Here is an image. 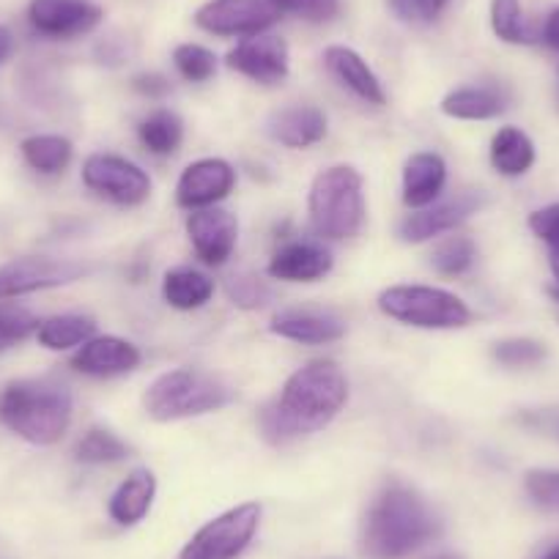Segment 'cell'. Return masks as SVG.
<instances>
[{
	"label": "cell",
	"mask_w": 559,
	"mask_h": 559,
	"mask_svg": "<svg viewBox=\"0 0 559 559\" xmlns=\"http://www.w3.org/2000/svg\"><path fill=\"white\" fill-rule=\"evenodd\" d=\"M348 401L346 373L330 359L299 368L286 381L277 401L263 406L261 431L272 444L324 431Z\"/></svg>",
	"instance_id": "1"
},
{
	"label": "cell",
	"mask_w": 559,
	"mask_h": 559,
	"mask_svg": "<svg viewBox=\"0 0 559 559\" xmlns=\"http://www.w3.org/2000/svg\"><path fill=\"white\" fill-rule=\"evenodd\" d=\"M439 532L428 502L406 486H386L370 504L359 548L368 559H403L426 546Z\"/></svg>",
	"instance_id": "2"
},
{
	"label": "cell",
	"mask_w": 559,
	"mask_h": 559,
	"mask_svg": "<svg viewBox=\"0 0 559 559\" xmlns=\"http://www.w3.org/2000/svg\"><path fill=\"white\" fill-rule=\"evenodd\" d=\"M0 423L31 444H56L72 423V395L45 379L12 381L0 392Z\"/></svg>",
	"instance_id": "3"
},
{
	"label": "cell",
	"mask_w": 559,
	"mask_h": 559,
	"mask_svg": "<svg viewBox=\"0 0 559 559\" xmlns=\"http://www.w3.org/2000/svg\"><path fill=\"white\" fill-rule=\"evenodd\" d=\"M234 397L236 390L219 376L179 368L163 373L148 386L146 395H143V406H146L148 417L159 419V423H170V419L217 412V408L228 406Z\"/></svg>",
	"instance_id": "4"
},
{
	"label": "cell",
	"mask_w": 559,
	"mask_h": 559,
	"mask_svg": "<svg viewBox=\"0 0 559 559\" xmlns=\"http://www.w3.org/2000/svg\"><path fill=\"white\" fill-rule=\"evenodd\" d=\"M310 223L324 239H352L362 230V176L348 165L321 170L310 185Z\"/></svg>",
	"instance_id": "5"
},
{
	"label": "cell",
	"mask_w": 559,
	"mask_h": 559,
	"mask_svg": "<svg viewBox=\"0 0 559 559\" xmlns=\"http://www.w3.org/2000/svg\"><path fill=\"white\" fill-rule=\"evenodd\" d=\"M379 310L392 321L417 330H461L472 310L455 294L431 286H392L379 294Z\"/></svg>",
	"instance_id": "6"
},
{
	"label": "cell",
	"mask_w": 559,
	"mask_h": 559,
	"mask_svg": "<svg viewBox=\"0 0 559 559\" xmlns=\"http://www.w3.org/2000/svg\"><path fill=\"white\" fill-rule=\"evenodd\" d=\"M261 524V504L245 502L203 524L181 548L179 559H239Z\"/></svg>",
	"instance_id": "7"
},
{
	"label": "cell",
	"mask_w": 559,
	"mask_h": 559,
	"mask_svg": "<svg viewBox=\"0 0 559 559\" xmlns=\"http://www.w3.org/2000/svg\"><path fill=\"white\" fill-rule=\"evenodd\" d=\"M83 185L118 206H140L152 195L146 170L116 154H91L83 165Z\"/></svg>",
	"instance_id": "8"
},
{
	"label": "cell",
	"mask_w": 559,
	"mask_h": 559,
	"mask_svg": "<svg viewBox=\"0 0 559 559\" xmlns=\"http://www.w3.org/2000/svg\"><path fill=\"white\" fill-rule=\"evenodd\" d=\"M280 20L272 0H206L195 12V25L212 36H250L266 34Z\"/></svg>",
	"instance_id": "9"
},
{
	"label": "cell",
	"mask_w": 559,
	"mask_h": 559,
	"mask_svg": "<svg viewBox=\"0 0 559 559\" xmlns=\"http://www.w3.org/2000/svg\"><path fill=\"white\" fill-rule=\"evenodd\" d=\"M88 269L78 261L61 258H17L0 266V299L25 297V294L45 292V288L69 286L80 280Z\"/></svg>",
	"instance_id": "10"
},
{
	"label": "cell",
	"mask_w": 559,
	"mask_h": 559,
	"mask_svg": "<svg viewBox=\"0 0 559 559\" xmlns=\"http://www.w3.org/2000/svg\"><path fill=\"white\" fill-rule=\"evenodd\" d=\"M228 67L234 72L245 74V78L255 80L261 85H274L283 83L288 78V45L280 36L272 34H258L250 39L239 41L234 50L228 52Z\"/></svg>",
	"instance_id": "11"
},
{
	"label": "cell",
	"mask_w": 559,
	"mask_h": 559,
	"mask_svg": "<svg viewBox=\"0 0 559 559\" xmlns=\"http://www.w3.org/2000/svg\"><path fill=\"white\" fill-rule=\"evenodd\" d=\"M105 12L91 0H31L28 20L41 36L72 39L94 31Z\"/></svg>",
	"instance_id": "12"
},
{
	"label": "cell",
	"mask_w": 559,
	"mask_h": 559,
	"mask_svg": "<svg viewBox=\"0 0 559 559\" xmlns=\"http://www.w3.org/2000/svg\"><path fill=\"white\" fill-rule=\"evenodd\" d=\"M187 236L192 250L209 266H223L239 241V223L225 209H195L187 217Z\"/></svg>",
	"instance_id": "13"
},
{
	"label": "cell",
	"mask_w": 559,
	"mask_h": 559,
	"mask_svg": "<svg viewBox=\"0 0 559 559\" xmlns=\"http://www.w3.org/2000/svg\"><path fill=\"white\" fill-rule=\"evenodd\" d=\"M234 185L236 170L230 168V163L217 157L198 159L181 174L179 185H176V201H179V206L190 209V212L209 209L223 201V198H228Z\"/></svg>",
	"instance_id": "14"
},
{
	"label": "cell",
	"mask_w": 559,
	"mask_h": 559,
	"mask_svg": "<svg viewBox=\"0 0 559 559\" xmlns=\"http://www.w3.org/2000/svg\"><path fill=\"white\" fill-rule=\"evenodd\" d=\"M483 198L477 192H464V195H455L450 201L437 203L431 209H423L417 214H408L401 223V239L419 245V241H428L439 234H448L455 225L464 223L466 217L480 209Z\"/></svg>",
	"instance_id": "15"
},
{
	"label": "cell",
	"mask_w": 559,
	"mask_h": 559,
	"mask_svg": "<svg viewBox=\"0 0 559 559\" xmlns=\"http://www.w3.org/2000/svg\"><path fill=\"white\" fill-rule=\"evenodd\" d=\"M140 365V348L134 343L123 341V337H91L78 354L72 357V368L78 373L96 376V379H110V376L129 373Z\"/></svg>",
	"instance_id": "16"
},
{
	"label": "cell",
	"mask_w": 559,
	"mask_h": 559,
	"mask_svg": "<svg viewBox=\"0 0 559 559\" xmlns=\"http://www.w3.org/2000/svg\"><path fill=\"white\" fill-rule=\"evenodd\" d=\"M330 250L310 245V241H292V245L280 247L269 261V274L274 280H286V283H316L330 274Z\"/></svg>",
	"instance_id": "17"
},
{
	"label": "cell",
	"mask_w": 559,
	"mask_h": 559,
	"mask_svg": "<svg viewBox=\"0 0 559 559\" xmlns=\"http://www.w3.org/2000/svg\"><path fill=\"white\" fill-rule=\"evenodd\" d=\"M324 63L332 72V78L341 85H346V88L352 91L354 96H359L362 102L376 107H381L386 102V94L384 88H381L379 78L373 74V69H370L368 61H365L359 52H354L352 47H326Z\"/></svg>",
	"instance_id": "18"
},
{
	"label": "cell",
	"mask_w": 559,
	"mask_h": 559,
	"mask_svg": "<svg viewBox=\"0 0 559 559\" xmlns=\"http://www.w3.org/2000/svg\"><path fill=\"white\" fill-rule=\"evenodd\" d=\"M269 134L288 148H310L326 138V116L313 105H294L269 118Z\"/></svg>",
	"instance_id": "19"
},
{
	"label": "cell",
	"mask_w": 559,
	"mask_h": 559,
	"mask_svg": "<svg viewBox=\"0 0 559 559\" xmlns=\"http://www.w3.org/2000/svg\"><path fill=\"white\" fill-rule=\"evenodd\" d=\"M448 181V165L439 154L419 152L408 157L403 168V203L408 209H426L431 206L444 190Z\"/></svg>",
	"instance_id": "20"
},
{
	"label": "cell",
	"mask_w": 559,
	"mask_h": 559,
	"mask_svg": "<svg viewBox=\"0 0 559 559\" xmlns=\"http://www.w3.org/2000/svg\"><path fill=\"white\" fill-rule=\"evenodd\" d=\"M269 330L294 343H332L346 335V324L337 316L319 310H283L272 319Z\"/></svg>",
	"instance_id": "21"
},
{
	"label": "cell",
	"mask_w": 559,
	"mask_h": 559,
	"mask_svg": "<svg viewBox=\"0 0 559 559\" xmlns=\"http://www.w3.org/2000/svg\"><path fill=\"white\" fill-rule=\"evenodd\" d=\"M157 497V477L148 469H134L110 497V519L121 526H132L146 519Z\"/></svg>",
	"instance_id": "22"
},
{
	"label": "cell",
	"mask_w": 559,
	"mask_h": 559,
	"mask_svg": "<svg viewBox=\"0 0 559 559\" xmlns=\"http://www.w3.org/2000/svg\"><path fill=\"white\" fill-rule=\"evenodd\" d=\"M214 280L198 269H170L163 280V297L176 310H198L212 299Z\"/></svg>",
	"instance_id": "23"
},
{
	"label": "cell",
	"mask_w": 559,
	"mask_h": 559,
	"mask_svg": "<svg viewBox=\"0 0 559 559\" xmlns=\"http://www.w3.org/2000/svg\"><path fill=\"white\" fill-rule=\"evenodd\" d=\"M491 165L502 176H521L535 165V143L521 129L504 127L491 140Z\"/></svg>",
	"instance_id": "24"
},
{
	"label": "cell",
	"mask_w": 559,
	"mask_h": 559,
	"mask_svg": "<svg viewBox=\"0 0 559 559\" xmlns=\"http://www.w3.org/2000/svg\"><path fill=\"white\" fill-rule=\"evenodd\" d=\"M504 110V96L493 88H459L442 99V112L459 121H488Z\"/></svg>",
	"instance_id": "25"
},
{
	"label": "cell",
	"mask_w": 559,
	"mask_h": 559,
	"mask_svg": "<svg viewBox=\"0 0 559 559\" xmlns=\"http://www.w3.org/2000/svg\"><path fill=\"white\" fill-rule=\"evenodd\" d=\"M94 335L96 324L88 316H52L36 326V341L50 352H69L74 346H83Z\"/></svg>",
	"instance_id": "26"
},
{
	"label": "cell",
	"mask_w": 559,
	"mask_h": 559,
	"mask_svg": "<svg viewBox=\"0 0 559 559\" xmlns=\"http://www.w3.org/2000/svg\"><path fill=\"white\" fill-rule=\"evenodd\" d=\"M23 159L39 174H61L69 163H72V143L61 134H34V138H25L23 146Z\"/></svg>",
	"instance_id": "27"
},
{
	"label": "cell",
	"mask_w": 559,
	"mask_h": 559,
	"mask_svg": "<svg viewBox=\"0 0 559 559\" xmlns=\"http://www.w3.org/2000/svg\"><path fill=\"white\" fill-rule=\"evenodd\" d=\"M138 134L148 152L165 157V154H174L176 148L181 146V138H185V123H181V118L176 116V112L157 110L140 121Z\"/></svg>",
	"instance_id": "28"
},
{
	"label": "cell",
	"mask_w": 559,
	"mask_h": 559,
	"mask_svg": "<svg viewBox=\"0 0 559 559\" xmlns=\"http://www.w3.org/2000/svg\"><path fill=\"white\" fill-rule=\"evenodd\" d=\"M129 455V448L116 437V433L105 431V428H91L83 433L78 444H74V459L80 464H118Z\"/></svg>",
	"instance_id": "29"
},
{
	"label": "cell",
	"mask_w": 559,
	"mask_h": 559,
	"mask_svg": "<svg viewBox=\"0 0 559 559\" xmlns=\"http://www.w3.org/2000/svg\"><path fill=\"white\" fill-rule=\"evenodd\" d=\"M477 247L469 236H450L442 245L433 250L431 266L437 269L439 274H448V277H455V274H464L466 269L475 263Z\"/></svg>",
	"instance_id": "30"
},
{
	"label": "cell",
	"mask_w": 559,
	"mask_h": 559,
	"mask_svg": "<svg viewBox=\"0 0 559 559\" xmlns=\"http://www.w3.org/2000/svg\"><path fill=\"white\" fill-rule=\"evenodd\" d=\"M491 28L508 45L532 41L530 28L524 23V12H521V0H491Z\"/></svg>",
	"instance_id": "31"
},
{
	"label": "cell",
	"mask_w": 559,
	"mask_h": 559,
	"mask_svg": "<svg viewBox=\"0 0 559 559\" xmlns=\"http://www.w3.org/2000/svg\"><path fill=\"white\" fill-rule=\"evenodd\" d=\"M225 292H228V299L236 305V308H245V310L266 308V305L272 302V292H269V286L252 272L230 274V277L225 280Z\"/></svg>",
	"instance_id": "32"
},
{
	"label": "cell",
	"mask_w": 559,
	"mask_h": 559,
	"mask_svg": "<svg viewBox=\"0 0 559 559\" xmlns=\"http://www.w3.org/2000/svg\"><path fill=\"white\" fill-rule=\"evenodd\" d=\"M174 63L179 74L190 83H206L217 72V58L201 45H179L174 50Z\"/></svg>",
	"instance_id": "33"
},
{
	"label": "cell",
	"mask_w": 559,
	"mask_h": 559,
	"mask_svg": "<svg viewBox=\"0 0 559 559\" xmlns=\"http://www.w3.org/2000/svg\"><path fill=\"white\" fill-rule=\"evenodd\" d=\"M36 326H39V321L31 310L20 308V305L0 302V352L17 346L31 332H36Z\"/></svg>",
	"instance_id": "34"
},
{
	"label": "cell",
	"mask_w": 559,
	"mask_h": 559,
	"mask_svg": "<svg viewBox=\"0 0 559 559\" xmlns=\"http://www.w3.org/2000/svg\"><path fill=\"white\" fill-rule=\"evenodd\" d=\"M530 228L537 239H543L548 245V263H551L554 277L559 280V203L532 212Z\"/></svg>",
	"instance_id": "35"
},
{
	"label": "cell",
	"mask_w": 559,
	"mask_h": 559,
	"mask_svg": "<svg viewBox=\"0 0 559 559\" xmlns=\"http://www.w3.org/2000/svg\"><path fill=\"white\" fill-rule=\"evenodd\" d=\"M493 357L508 368H526V365H537L546 359V348L543 343L530 341V337H513V341H502L493 348Z\"/></svg>",
	"instance_id": "36"
},
{
	"label": "cell",
	"mask_w": 559,
	"mask_h": 559,
	"mask_svg": "<svg viewBox=\"0 0 559 559\" xmlns=\"http://www.w3.org/2000/svg\"><path fill=\"white\" fill-rule=\"evenodd\" d=\"M526 493L532 502L543 510L559 513V472L551 469H532L524 477Z\"/></svg>",
	"instance_id": "37"
},
{
	"label": "cell",
	"mask_w": 559,
	"mask_h": 559,
	"mask_svg": "<svg viewBox=\"0 0 559 559\" xmlns=\"http://www.w3.org/2000/svg\"><path fill=\"white\" fill-rule=\"evenodd\" d=\"M280 14H294L308 23H326L341 14V0H272Z\"/></svg>",
	"instance_id": "38"
},
{
	"label": "cell",
	"mask_w": 559,
	"mask_h": 559,
	"mask_svg": "<svg viewBox=\"0 0 559 559\" xmlns=\"http://www.w3.org/2000/svg\"><path fill=\"white\" fill-rule=\"evenodd\" d=\"M134 91H140V94H148V96H163L168 94V80L159 78V74H140V78L132 80Z\"/></svg>",
	"instance_id": "39"
},
{
	"label": "cell",
	"mask_w": 559,
	"mask_h": 559,
	"mask_svg": "<svg viewBox=\"0 0 559 559\" xmlns=\"http://www.w3.org/2000/svg\"><path fill=\"white\" fill-rule=\"evenodd\" d=\"M543 41H546V47H551V50H559V7L554 9L546 17V23H543Z\"/></svg>",
	"instance_id": "40"
},
{
	"label": "cell",
	"mask_w": 559,
	"mask_h": 559,
	"mask_svg": "<svg viewBox=\"0 0 559 559\" xmlns=\"http://www.w3.org/2000/svg\"><path fill=\"white\" fill-rule=\"evenodd\" d=\"M450 0H414V9H417V17L433 20L444 12Z\"/></svg>",
	"instance_id": "41"
},
{
	"label": "cell",
	"mask_w": 559,
	"mask_h": 559,
	"mask_svg": "<svg viewBox=\"0 0 559 559\" xmlns=\"http://www.w3.org/2000/svg\"><path fill=\"white\" fill-rule=\"evenodd\" d=\"M390 7H392V12H395L401 20L417 17V9H414V0H390Z\"/></svg>",
	"instance_id": "42"
},
{
	"label": "cell",
	"mask_w": 559,
	"mask_h": 559,
	"mask_svg": "<svg viewBox=\"0 0 559 559\" xmlns=\"http://www.w3.org/2000/svg\"><path fill=\"white\" fill-rule=\"evenodd\" d=\"M12 45H14L12 31L0 25V63H3L9 58V52H12Z\"/></svg>",
	"instance_id": "43"
},
{
	"label": "cell",
	"mask_w": 559,
	"mask_h": 559,
	"mask_svg": "<svg viewBox=\"0 0 559 559\" xmlns=\"http://www.w3.org/2000/svg\"><path fill=\"white\" fill-rule=\"evenodd\" d=\"M428 559H464L459 554H437V557H428Z\"/></svg>",
	"instance_id": "44"
},
{
	"label": "cell",
	"mask_w": 559,
	"mask_h": 559,
	"mask_svg": "<svg viewBox=\"0 0 559 559\" xmlns=\"http://www.w3.org/2000/svg\"><path fill=\"white\" fill-rule=\"evenodd\" d=\"M543 559H559V546H557V548H554V551H548V554H546V557H543Z\"/></svg>",
	"instance_id": "45"
},
{
	"label": "cell",
	"mask_w": 559,
	"mask_h": 559,
	"mask_svg": "<svg viewBox=\"0 0 559 559\" xmlns=\"http://www.w3.org/2000/svg\"><path fill=\"white\" fill-rule=\"evenodd\" d=\"M551 428H554V433H557V437H559V417L554 419V423H551Z\"/></svg>",
	"instance_id": "46"
}]
</instances>
